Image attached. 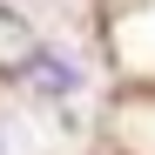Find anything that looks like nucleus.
Here are the masks:
<instances>
[{
	"mask_svg": "<svg viewBox=\"0 0 155 155\" xmlns=\"http://www.w3.org/2000/svg\"><path fill=\"white\" fill-rule=\"evenodd\" d=\"M0 74H7L14 88H34V94H47V101L81 94V81H88V74H81V68L61 54V47H27V54H20L14 68H0Z\"/></svg>",
	"mask_w": 155,
	"mask_h": 155,
	"instance_id": "nucleus-1",
	"label": "nucleus"
}]
</instances>
